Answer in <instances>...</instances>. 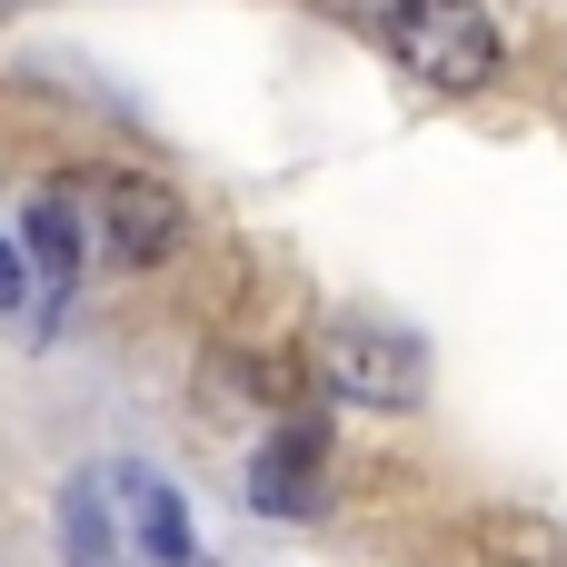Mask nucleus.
Here are the masks:
<instances>
[{
	"instance_id": "4",
	"label": "nucleus",
	"mask_w": 567,
	"mask_h": 567,
	"mask_svg": "<svg viewBox=\"0 0 567 567\" xmlns=\"http://www.w3.org/2000/svg\"><path fill=\"white\" fill-rule=\"evenodd\" d=\"M249 498H259L269 518H299V508L319 498V429H279V439L259 449V468H249Z\"/></svg>"
},
{
	"instance_id": "7",
	"label": "nucleus",
	"mask_w": 567,
	"mask_h": 567,
	"mask_svg": "<svg viewBox=\"0 0 567 567\" xmlns=\"http://www.w3.org/2000/svg\"><path fill=\"white\" fill-rule=\"evenodd\" d=\"M30 259H40L50 279H70V269L90 259V209H80V189H40V199H30Z\"/></svg>"
},
{
	"instance_id": "3",
	"label": "nucleus",
	"mask_w": 567,
	"mask_h": 567,
	"mask_svg": "<svg viewBox=\"0 0 567 567\" xmlns=\"http://www.w3.org/2000/svg\"><path fill=\"white\" fill-rule=\"evenodd\" d=\"M329 379L349 399H369V409H409L419 379H429V359L409 339H389V329H329Z\"/></svg>"
},
{
	"instance_id": "6",
	"label": "nucleus",
	"mask_w": 567,
	"mask_h": 567,
	"mask_svg": "<svg viewBox=\"0 0 567 567\" xmlns=\"http://www.w3.org/2000/svg\"><path fill=\"white\" fill-rule=\"evenodd\" d=\"M120 508H130V528H140L130 548L150 567H189L199 558V548H189V518H179V498H169L159 478H120Z\"/></svg>"
},
{
	"instance_id": "2",
	"label": "nucleus",
	"mask_w": 567,
	"mask_h": 567,
	"mask_svg": "<svg viewBox=\"0 0 567 567\" xmlns=\"http://www.w3.org/2000/svg\"><path fill=\"white\" fill-rule=\"evenodd\" d=\"M80 199H90V209H110V219L90 229V249H100V259H120V269H140V259H159V249L179 239V199H169V189H150V179H90Z\"/></svg>"
},
{
	"instance_id": "8",
	"label": "nucleus",
	"mask_w": 567,
	"mask_h": 567,
	"mask_svg": "<svg viewBox=\"0 0 567 567\" xmlns=\"http://www.w3.org/2000/svg\"><path fill=\"white\" fill-rule=\"evenodd\" d=\"M20 299H30V289H20V249L0 239V309H20Z\"/></svg>"
},
{
	"instance_id": "5",
	"label": "nucleus",
	"mask_w": 567,
	"mask_h": 567,
	"mask_svg": "<svg viewBox=\"0 0 567 567\" xmlns=\"http://www.w3.org/2000/svg\"><path fill=\"white\" fill-rule=\"evenodd\" d=\"M110 508H120V468H100V478L70 488V508H60V558H70V567H130V558H120Z\"/></svg>"
},
{
	"instance_id": "1",
	"label": "nucleus",
	"mask_w": 567,
	"mask_h": 567,
	"mask_svg": "<svg viewBox=\"0 0 567 567\" xmlns=\"http://www.w3.org/2000/svg\"><path fill=\"white\" fill-rule=\"evenodd\" d=\"M389 60H399L409 80L468 100V90L498 80V20H488L478 0H399V10H389Z\"/></svg>"
}]
</instances>
